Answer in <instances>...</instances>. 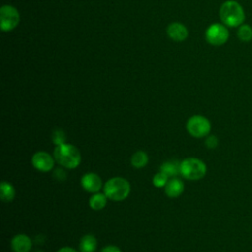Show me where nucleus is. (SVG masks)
Masks as SVG:
<instances>
[{
	"mask_svg": "<svg viewBox=\"0 0 252 252\" xmlns=\"http://www.w3.org/2000/svg\"><path fill=\"white\" fill-rule=\"evenodd\" d=\"M220 19L227 28H238L245 21V11L238 2L227 0L220 8Z\"/></svg>",
	"mask_w": 252,
	"mask_h": 252,
	"instance_id": "obj_1",
	"label": "nucleus"
},
{
	"mask_svg": "<svg viewBox=\"0 0 252 252\" xmlns=\"http://www.w3.org/2000/svg\"><path fill=\"white\" fill-rule=\"evenodd\" d=\"M53 157L58 164L68 169H74L79 166L82 159L79 149L68 143L55 146Z\"/></svg>",
	"mask_w": 252,
	"mask_h": 252,
	"instance_id": "obj_2",
	"label": "nucleus"
},
{
	"mask_svg": "<svg viewBox=\"0 0 252 252\" xmlns=\"http://www.w3.org/2000/svg\"><path fill=\"white\" fill-rule=\"evenodd\" d=\"M131 191L130 183L127 179L115 176L108 179L103 185V193L106 197L114 202L125 200Z\"/></svg>",
	"mask_w": 252,
	"mask_h": 252,
	"instance_id": "obj_3",
	"label": "nucleus"
},
{
	"mask_svg": "<svg viewBox=\"0 0 252 252\" xmlns=\"http://www.w3.org/2000/svg\"><path fill=\"white\" fill-rule=\"evenodd\" d=\"M207 173L206 163L198 158H186L180 162V174L188 180H200Z\"/></svg>",
	"mask_w": 252,
	"mask_h": 252,
	"instance_id": "obj_4",
	"label": "nucleus"
},
{
	"mask_svg": "<svg viewBox=\"0 0 252 252\" xmlns=\"http://www.w3.org/2000/svg\"><path fill=\"white\" fill-rule=\"evenodd\" d=\"M212 129L210 120L200 114L191 116L186 122L187 132L194 138H206Z\"/></svg>",
	"mask_w": 252,
	"mask_h": 252,
	"instance_id": "obj_5",
	"label": "nucleus"
},
{
	"mask_svg": "<svg viewBox=\"0 0 252 252\" xmlns=\"http://www.w3.org/2000/svg\"><path fill=\"white\" fill-rule=\"evenodd\" d=\"M206 41L213 46H220L226 43L229 38V32L222 23H213L205 32Z\"/></svg>",
	"mask_w": 252,
	"mask_h": 252,
	"instance_id": "obj_6",
	"label": "nucleus"
},
{
	"mask_svg": "<svg viewBox=\"0 0 252 252\" xmlns=\"http://www.w3.org/2000/svg\"><path fill=\"white\" fill-rule=\"evenodd\" d=\"M20 22V14L12 5H3L0 9V26L3 32L14 30Z\"/></svg>",
	"mask_w": 252,
	"mask_h": 252,
	"instance_id": "obj_7",
	"label": "nucleus"
},
{
	"mask_svg": "<svg viewBox=\"0 0 252 252\" xmlns=\"http://www.w3.org/2000/svg\"><path fill=\"white\" fill-rule=\"evenodd\" d=\"M55 158L49 153L44 151H38L32 157V166L40 172H48L54 168Z\"/></svg>",
	"mask_w": 252,
	"mask_h": 252,
	"instance_id": "obj_8",
	"label": "nucleus"
},
{
	"mask_svg": "<svg viewBox=\"0 0 252 252\" xmlns=\"http://www.w3.org/2000/svg\"><path fill=\"white\" fill-rule=\"evenodd\" d=\"M81 185L85 191L94 194L99 192L104 184L98 174L94 172H88L82 176Z\"/></svg>",
	"mask_w": 252,
	"mask_h": 252,
	"instance_id": "obj_9",
	"label": "nucleus"
},
{
	"mask_svg": "<svg viewBox=\"0 0 252 252\" xmlns=\"http://www.w3.org/2000/svg\"><path fill=\"white\" fill-rule=\"evenodd\" d=\"M166 33L168 37L174 41H184L189 34L187 28L179 22L170 23L167 26Z\"/></svg>",
	"mask_w": 252,
	"mask_h": 252,
	"instance_id": "obj_10",
	"label": "nucleus"
},
{
	"mask_svg": "<svg viewBox=\"0 0 252 252\" xmlns=\"http://www.w3.org/2000/svg\"><path fill=\"white\" fill-rule=\"evenodd\" d=\"M32 241L24 233L16 234L11 240V248L13 252H30L32 250Z\"/></svg>",
	"mask_w": 252,
	"mask_h": 252,
	"instance_id": "obj_11",
	"label": "nucleus"
},
{
	"mask_svg": "<svg viewBox=\"0 0 252 252\" xmlns=\"http://www.w3.org/2000/svg\"><path fill=\"white\" fill-rule=\"evenodd\" d=\"M184 191V183L176 177L170 178L164 186V193L169 198H177Z\"/></svg>",
	"mask_w": 252,
	"mask_h": 252,
	"instance_id": "obj_12",
	"label": "nucleus"
},
{
	"mask_svg": "<svg viewBox=\"0 0 252 252\" xmlns=\"http://www.w3.org/2000/svg\"><path fill=\"white\" fill-rule=\"evenodd\" d=\"M96 247H97V241L93 234L84 235L79 242L80 252H94Z\"/></svg>",
	"mask_w": 252,
	"mask_h": 252,
	"instance_id": "obj_13",
	"label": "nucleus"
},
{
	"mask_svg": "<svg viewBox=\"0 0 252 252\" xmlns=\"http://www.w3.org/2000/svg\"><path fill=\"white\" fill-rule=\"evenodd\" d=\"M0 197L3 202H12L16 197L15 187L8 181H2L0 184Z\"/></svg>",
	"mask_w": 252,
	"mask_h": 252,
	"instance_id": "obj_14",
	"label": "nucleus"
},
{
	"mask_svg": "<svg viewBox=\"0 0 252 252\" xmlns=\"http://www.w3.org/2000/svg\"><path fill=\"white\" fill-rule=\"evenodd\" d=\"M160 171L164 172L168 177L176 176L180 173V162L176 159L163 161L159 167Z\"/></svg>",
	"mask_w": 252,
	"mask_h": 252,
	"instance_id": "obj_15",
	"label": "nucleus"
},
{
	"mask_svg": "<svg viewBox=\"0 0 252 252\" xmlns=\"http://www.w3.org/2000/svg\"><path fill=\"white\" fill-rule=\"evenodd\" d=\"M107 197L104 193H94L90 200H89V205L91 207V209L94 210V211H100L102 209H104V207L106 206L107 203Z\"/></svg>",
	"mask_w": 252,
	"mask_h": 252,
	"instance_id": "obj_16",
	"label": "nucleus"
},
{
	"mask_svg": "<svg viewBox=\"0 0 252 252\" xmlns=\"http://www.w3.org/2000/svg\"><path fill=\"white\" fill-rule=\"evenodd\" d=\"M149 156L144 151H137L131 157V164L135 168H143L148 164Z\"/></svg>",
	"mask_w": 252,
	"mask_h": 252,
	"instance_id": "obj_17",
	"label": "nucleus"
},
{
	"mask_svg": "<svg viewBox=\"0 0 252 252\" xmlns=\"http://www.w3.org/2000/svg\"><path fill=\"white\" fill-rule=\"evenodd\" d=\"M236 35L242 42H249L252 40V27L248 24H242L237 28Z\"/></svg>",
	"mask_w": 252,
	"mask_h": 252,
	"instance_id": "obj_18",
	"label": "nucleus"
},
{
	"mask_svg": "<svg viewBox=\"0 0 252 252\" xmlns=\"http://www.w3.org/2000/svg\"><path fill=\"white\" fill-rule=\"evenodd\" d=\"M169 180V177L162 171L159 170V172L156 173L153 177V184L155 187L158 188H162L166 185L167 181Z\"/></svg>",
	"mask_w": 252,
	"mask_h": 252,
	"instance_id": "obj_19",
	"label": "nucleus"
},
{
	"mask_svg": "<svg viewBox=\"0 0 252 252\" xmlns=\"http://www.w3.org/2000/svg\"><path fill=\"white\" fill-rule=\"evenodd\" d=\"M51 140L55 146L62 145L64 143H66V134L62 129H55L52 132Z\"/></svg>",
	"mask_w": 252,
	"mask_h": 252,
	"instance_id": "obj_20",
	"label": "nucleus"
},
{
	"mask_svg": "<svg viewBox=\"0 0 252 252\" xmlns=\"http://www.w3.org/2000/svg\"><path fill=\"white\" fill-rule=\"evenodd\" d=\"M205 145L208 149H216L219 145V139L215 135H208L205 139Z\"/></svg>",
	"mask_w": 252,
	"mask_h": 252,
	"instance_id": "obj_21",
	"label": "nucleus"
},
{
	"mask_svg": "<svg viewBox=\"0 0 252 252\" xmlns=\"http://www.w3.org/2000/svg\"><path fill=\"white\" fill-rule=\"evenodd\" d=\"M63 168H64V167H63ZM63 168L58 167V168H55V169L53 170V176H54L55 179H57V180H59V181H63V180L66 179L67 173H66V171H65Z\"/></svg>",
	"mask_w": 252,
	"mask_h": 252,
	"instance_id": "obj_22",
	"label": "nucleus"
},
{
	"mask_svg": "<svg viewBox=\"0 0 252 252\" xmlns=\"http://www.w3.org/2000/svg\"><path fill=\"white\" fill-rule=\"evenodd\" d=\"M101 252H122L118 246L107 245L101 249Z\"/></svg>",
	"mask_w": 252,
	"mask_h": 252,
	"instance_id": "obj_23",
	"label": "nucleus"
},
{
	"mask_svg": "<svg viewBox=\"0 0 252 252\" xmlns=\"http://www.w3.org/2000/svg\"><path fill=\"white\" fill-rule=\"evenodd\" d=\"M56 252H78L75 248L73 247H70V246H64V247H61L59 248Z\"/></svg>",
	"mask_w": 252,
	"mask_h": 252,
	"instance_id": "obj_24",
	"label": "nucleus"
},
{
	"mask_svg": "<svg viewBox=\"0 0 252 252\" xmlns=\"http://www.w3.org/2000/svg\"><path fill=\"white\" fill-rule=\"evenodd\" d=\"M33 252H43L42 250H35V251H33Z\"/></svg>",
	"mask_w": 252,
	"mask_h": 252,
	"instance_id": "obj_25",
	"label": "nucleus"
}]
</instances>
